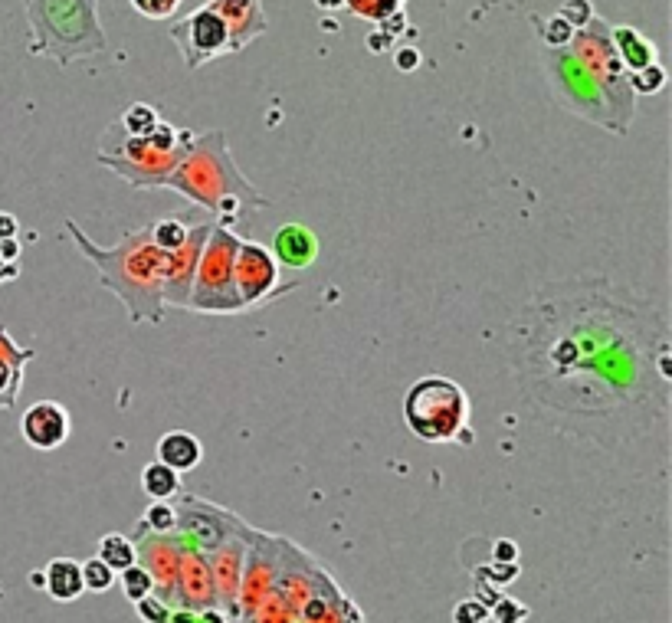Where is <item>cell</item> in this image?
Instances as JSON below:
<instances>
[{
	"mask_svg": "<svg viewBox=\"0 0 672 623\" xmlns=\"http://www.w3.org/2000/svg\"><path fill=\"white\" fill-rule=\"evenodd\" d=\"M30 584H33V587H43V571H33V574H30Z\"/></svg>",
	"mask_w": 672,
	"mask_h": 623,
	"instance_id": "ab89813d",
	"label": "cell"
},
{
	"mask_svg": "<svg viewBox=\"0 0 672 623\" xmlns=\"http://www.w3.org/2000/svg\"><path fill=\"white\" fill-rule=\"evenodd\" d=\"M568 50L581 60L591 73L600 79V86L607 89V96L613 102V109H617L620 122L630 128L633 122V89L627 86V73H623V66L617 60V53H613V43H610V23L604 17H591L584 23L581 30H574V37L568 43Z\"/></svg>",
	"mask_w": 672,
	"mask_h": 623,
	"instance_id": "ba28073f",
	"label": "cell"
},
{
	"mask_svg": "<svg viewBox=\"0 0 672 623\" xmlns=\"http://www.w3.org/2000/svg\"><path fill=\"white\" fill-rule=\"evenodd\" d=\"M541 63H545L548 82H551L554 96L564 102V109L600 125V128H607L610 135H627V125L620 122L607 89L600 86V79L577 60L568 46H564V50H545L541 53Z\"/></svg>",
	"mask_w": 672,
	"mask_h": 623,
	"instance_id": "8992f818",
	"label": "cell"
},
{
	"mask_svg": "<svg viewBox=\"0 0 672 623\" xmlns=\"http://www.w3.org/2000/svg\"><path fill=\"white\" fill-rule=\"evenodd\" d=\"M558 14L568 20L574 30H581L584 23L594 17V7H591V0H568V4L558 10Z\"/></svg>",
	"mask_w": 672,
	"mask_h": 623,
	"instance_id": "e575fe53",
	"label": "cell"
},
{
	"mask_svg": "<svg viewBox=\"0 0 672 623\" xmlns=\"http://www.w3.org/2000/svg\"><path fill=\"white\" fill-rule=\"evenodd\" d=\"M387 43H391V37H387L384 30H377V33H371V37H368V50L371 53H384Z\"/></svg>",
	"mask_w": 672,
	"mask_h": 623,
	"instance_id": "74e56055",
	"label": "cell"
},
{
	"mask_svg": "<svg viewBox=\"0 0 672 623\" xmlns=\"http://www.w3.org/2000/svg\"><path fill=\"white\" fill-rule=\"evenodd\" d=\"M476 581H489L495 587H505L518 581V574H522V568H518V561H492L486 558V564H479V568H473Z\"/></svg>",
	"mask_w": 672,
	"mask_h": 623,
	"instance_id": "83f0119b",
	"label": "cell"
},
{
	"mask_svg": "<svg viewBox=\"0 0 672 623\" xmlns=\"http://www.w3.org/2000/svg\"><path fill=\"white\" fill-rule=\"evenodd\" d=\"M168 37L178 43L184 66L191 69V73L200 66H207L210 60H217V56H230V30L210 4L191 10L184 20L174 23Z\"/></svg>",
	"mask_w": 672,
	"mask_h": 623,
	"instance_id": "9c48e42d",
	"label": "cell"
},
{
	"mask_svg": "<svg viewBox=\"0 0 672 623\" xmlns=\"http://www.w3.org/2000/svg\"><path fill=\"white\" fill-rule=\"evenodd\" d=\"M164 187L181 191L200 204L207 214L220 217L223 227H233L243 220L246 210H263L266 197L243 178V171L230 158V145L223 132H204L194 135L191 148H187L184 161L171 171V178Z\"/></svg>",
	"mask_w": 672,
	"mask_h": 623,
	"instance_id": "3957f363",
	"label": "cell"
},
{
	"mask_svg": "<svg viewBox=\"0 0 672 623\" xmlns=\"http://www.w3.org/2000/svg\"><path fill=\"white\" fill-rule=\"evenodd\" d=\"M318 237L312 227H305V223H282V227L273 233V260L286 269H312L315 260H318Z\"/></svg>",
	"mask_w": 672,
	"mask_h": 623,
	"instance_id": "5bb4252c",
	"label": "cell"
},
{
	"mask_svg": "<svg viewBox=\"0 0 672 623\" xmlns=\"http://www.w3.org/2000/svg\"><path fill=\"white\" fill-rule=\"evenodd\" d=\"M610 43H613V53H617V60L623 66V73H640V69L659 63L656 56V46L653 40H646L636 27H627V23H617V27H610Z\"/></svg>",
	"mask_w": 672,
	"mask_h": 623,
	"instance_id": "2e32d148",
	"label": "cell"
},
{
	"mask_svg": "<svg viewBox=\"0 0 672 623\" xmlns=\"http://www.w3.org/2000/svg\"><path fill=\"white\" fill-rule=\"evenodd\" d=\"M37 358L33 348H20L0 325V407H14L23 387V364Z\"/></svg>",
	"mask_w": 672,
	"mask_h": 623,
	"instance_id": "9a60e30c",
	"label": "cell"
},
{
	"mask_svg": "<svg viewBox=\"0 0 672 623\" xmlns=\"http://www.w3.org/2000/svg\"><path fill=\"white\" fill-rule=\"evenodd\" d=\"M509 355L525 401L577 437L610 446L669 417V315L604 276L538 289L509 325Z\"/></svg>",
	"mask_w": 672,
	"mask_h": 623,
	"instance_id": "6da1fadb",
	"label": "cell"
},
{
	"mask_svg": "<svg viewBox=\"0 0 672 623\" xmlns=\"http://www.w3.org/2000/svg\"><path fill=\"white\" fill-rule=\"evenodd\" d=\"M187 230H191V223H187L184 217H161L148 227L151 233V243L161 246L164 253H174L178 246L187 240Z\"/></svg>",
	"mask_w": 672,
	"mask_h": 623,
	"instance_id": "7402d4cb",
	"label": "cell"
},
{
	"mask_svg": "<svg viewBox=\"0 0 672 623\" xmlns=\"http://www.w3.org/2000/svg\"><path fill=\"white\" fill-rule=\"evenodd\" d=\"M135 614L145 623H168L171 607H168V601H161V597L148 594V597H141V601H135Z\"/></svg>",
	"mask_w": 672,
	"mask_h": 623,
	"instance_id": "4dcf8cb0",
	"label": "cell"
},
{
	"mask_svg": "<svg viewBox=\"0 0 672 623\" xmlns=\"http://www.w3.org/2000/svg\"><path fill=\"white\" fill-rule=\"evenodd\" d=\"M404 420L423 443H473L469 397L443 374H427L407 387Z\"/></svg>",
	"mask_w": 672,
	"mask_h": 623,
	"instance_id": "5b68a950",
	"label": "cell"
},
{
	"mask_svg": "<svg viewBox=\"0 0 672 623\" xmlns=\"http://www.w3.org/2000/svg\"><path fill=\"white\" fill-rule=\"evenodd\" d=\"M115 581H122V594H125L132 604L155 591V578H151L148 564H138V561H135V564H128V568H122L119 574H115Z\"/></svg>",
	"mask_w": 672,
	"mask_h": 623,
	"instance_id": "603a6c76",
	"label": "cell"
},
{
	"mask_svg": "<svg viewBox=\"0 0 672 623\" xmlns=\"http://www.w3.org/2000/svg\"><path fill=\"white\" fill-rule=\"evenodd\" d=\"M217 220H194L191 230H187V240L171 253L168 260V276H164V305H174V309H187V299H191L194 273L200 263V253H204V243L214 230Z\"/></svg>",
	"mask_w": 672,
	"mask_h": 623,
	"instance_id": "8fae6325",
	"label": "cell"
},
{
	"mask_svg": "<svg viewBox=\"0 0 672 623\" xmlns=\"http://www.w3.org/2000/svg\"><path fill=\"white\" fill-rule=\"evenodd\" d=\"M161 122V115L155 112V105H148V102H132L128 109L122 112V119H119V128L125 135H148V132H155V125Z\"/></svg>",
	"mask_w": 672,
	"mask_h": 623,
	"instance_id": "cb8c5ba5",
	"label": "cell"
},
{
	"mask_svg": "<svg viewBox=\"0 0 672 623\" xmlns=\"http://www.w3.org/2000/svg\"><path fill=\"white\" fill-rule=\"evenodd\" d=\"M230 30V53H243L256 37L269 30L263 0H207Z\"/></svg>",
	"mask_w": 672,
	"mask_h": 623,
	"instance_id": "4fadbf2b",
	"label": "cell"
},
{
	"mask_svg": "<svg viewBox=\"0 0 672 623\" xmlns=\"http://www.w3.org/2000/svg\"><path fill=\"white\" fill-rule=\"evenodd\" d=\"M168 623H227V617H223V614H217L214 607H207V610H194V607H178V610H171Z\"/></svg>",
	"mask_w": 672,
	"mask_h": 623,
	"instance_id": "d6a6232c",
	"label": "cell"
},
{
	"mask_svg": "<svg viewBox=\"0 0 672 623\" xmlns=\"http://www.w3.org/2000/svg\"><path fill=\"white\" fill-rule=\"evenodd\" d=\"M489 620V607L479 604L476 597H469V601H459L453 607V623H486Z\"/></svg>",
	"mask_w": 672,
	"mask_h": 623,
	"instance_id": "836d02e7",
	"label": "cell"
},
{
	"mask_svg": "<svg viewBox=\"0 0 672 623\" xmlns=\"http://www.w3.org/2000/svg\"><path fill=\"white\" fill-rule=\"evenodd\" d=\"M315 7L318 10H338V7H345V0H315Z\"/></svg>",
	"mask_w": 672,
	"mask_h": 623,
	"instance_id": "f35d334b",
	"label": "cell"
},
{
	"mask_svg": "<svg viewBox=\"0 0 672 623\" xmlns=\"http://www.w3.org/2000/svg\"><path fill=\"white\" fill-rule=\"evenodd\" d=\"M138 525H141L138 532L148 528V532H155V535H171L174 528H178V509H174L171 502H151Z\"/></svg>",
	"mask_w": 672,
	"mask_h": 623,
	"instance_id": "d4e9b609",
	"label": "cell"
},
{
	"mask_svg": "<svg viewBox=\"0 0 672 623\" xmlns=\"http://www.w3.org/2000/svg\"><path fill=\"white\" fill-rule=\"evenodd\" d=\"M345 7L355 17L374 20L377 30H384L387 37H400L404 33V0H345Z\"/></svg>",
	"mask_w": 672,
	"mask_h": 623,
	"instance_id": "d6986e66",
	"label": "cell"
},
{
	"mask_svg": "<svg viewBox=\"0 0 672 623\" xmlns=\"http://www.w3.org/2000/svg\"><path fill=\"white\" fill-rule=\"evenodd\" d=\"M492 561H518V545L512 538H495L492 542Z\"/></svg>",
	"mask_w": 672,
	"mask_h": 623,
	"instance_id": "d590c367",
	"label": "cell"
},
{
	"mask_svg": "<svg viewBox=\"0 0 672 623\" xmlns=\"http://www.w3.org/2000/svg\"><path fill=\"white\" fill-rule=\"evenodd\" d=\"M128 4L148 20H168L174 17V10L181 7V0H128Z\"/></svg>",
	"mask_w": 672,
	"mask_h": 623,
	"instance_id": "1f68e13d",
	"label": "cell"
},
{
	"mask_svg": "<svg viewBox=\"0 0 672 623\" xmlns=\"http://www.w3.org/2000/svg\"><path fill=\"white\" fill-rule=\"evenodd\" d=\"M279 263L273 260V253L266 250L263 243L256 240H240L237 246V263H233V276H237V296L246 309H256V305L273 302L279 292L296 289V282H282Z\"/></svg>",
	"mask_w": 672,
	"mask_h": 623,
	"instance_id": "30bf717a",
	"label": "cell"
},
{
	"mask_svg": "<svg viewBox=\"0 0 672 623\" xmlns=\"http://www.w3.org/2000/svg\"><path fill=\"white\" fill-rule=\"evenodd\" d=\"M30 23V53L73 66L109 53L99 0H23Z\"/></svg>",
	"mask_w": 672,
	"mask_h": 623,
	"instance_id": "277c9868",
	"label": "cell"
},
{
	"mask_svg": "<svg viewBox=\"0 0 672 623\" xmlns=\"http://www.w3.org/2000/svg\"><path fill=\"white\" fill-rule=\"evenodd\" d=\"M282 623H299V620H282Z\"/></svg>",
	"mask_w": 672,
	"mask_h": 623,
	"instance_id": "60d3db41",
	"label": "cell"
},
{
	"mask_svg": "<svg viewBox=\"0 0 672 623\" xmlns=\"http://www.w3.org/2000/svg\"><path fill=\"white\" fill-rule=\"evenodd\" d=\"M535 23H541V20L535 17ZM538 37H541V46H545V50H564V46H568L571 37H574V27L561 14H551L538 27Z\"/></svg>",
	"mask_w": 672,
	"mask_h": 623,
	"instance_id": "4316f807",
	"label": "cell"
},
{
	"mask_svg": "<svg viewBox=\"0 0 672 623\" xmlns=\"http://www.w3.org/2000/svg\"><path fill=\"white\" fill-rule=\"evenodd\" d=\"M627 86L633 89V96H636V92L656 96V92H663V89H666V69L659 66V63L646 66V69H640V73H630V76H627Z\"/></svg>",
	"mask_w": 672,
	"mask_h": 623,
	"instance_id": "f1b7e54d",
	"label": "cell"
},
{
	"mask_svg": "<svg viewBox=\"0 0 672 623\" xmlns=\"http://www.w3.org/2000/svg\"><path fill=\"white\" fill-rule=\"evenodd\" d=\"M528 617H532V607L515 601V597H499V601L489 607L492 623H525Z\"/></svg>",
	"mask_w": 672,
	"mask_h": 623,
	"instance_id": "f546056e",
	"label": "cell"
},
{
	"mask_svg": "<svg viewBox=\"0 0 672 623\" xmlns=\"http://www.w3.org/2000/svg\"><path fill=\"white\" fill-rule=\"evenodd\" d=\"M79 568H82V587H86V591L105 594V591H112V587H115V571L102 558L92 555L89 561H82Z\"/></svg>",
	"mask_w": 672,
	"mask_h": 623,
	"instance_id": "484cf974",
	"label": "cell"
},
{
	"mask_svg": "<svg viewBox=\"0 0 672 623\" xmlns=\"http://www.w3.org/2000/svg\"><path fill=\"white\" fill-rule=\"evenodd\" d=\"M141 489L151 502H171L174 496H181V473L155 460L141 469Z\"/></svg>",
	"mask_w": 672,
	"mask_h": 623,
	"instance_id": "ffe728a7",
	"label": "cell"
},
{
	"mask_svg": "<svg viewBox=\"0 0 672 623\" xmlns=\"http://www.w3.org/2000/svg\"><path fill=\"white\" fill-rule=\"evenodd\" d=\"M420 66V53L410 46V50H397V69H417Z\"/></svg>",
	"mask_w": 672,
	"mask_h": 623,
	"instance_id": "8d00e7d4",
	"label": "cell"
},
{
	"mask_svg": "<svg viewBox=\"0 0 672 623\" xmlns=\"http://www.w3.org/2000/svg\"><path fill=\"white\" fill-rule=\"evenodd\" d=\"M43 587H46V594H50L53 601H60V604L76 601V597L86 591V587H82L79 561L76 558H53L43 568Z\"/></svg>",
	"mask_w": 672,
	"mask_h": 623,
	"instance_id": "ac0fdd59",
	"label": "cell"
},
{
	"mask_svg": "<svg viewBox=\"0 0 672 623\" xmlns=\"http://www.w3.org/2000/svg\"><path fill=\"white\" fill-rule=\"evenodd\" d=\"M237 246H240L237 233L223 227V223H214V230H210L204 243V253H200L187 312H210V315L243 312V302L237 296V276H233Z\"/></svg>",
	"mask_w": 672,
	"mask_h": 623,
	"instance_id": "52a82bcc",
	"label": "cell"
},
{
	"mask_svg": "<svg viewBox=\"0 0 672 623\" xmlns=\"http://www.w3.org/2000/svg\"><path fill=\"white\" fill-rule=\"evenodd\" d=\"M66 233L79 246V253L96 266L102 289H109L115 299H122L128 319L135 325H161L164 322V276H168L171 253L151 243L148 227L125 233L115 246L92 243L76 220L63 223Z\"/></svg>",
	"mask_w": 672,
	"mask_h": 623,
	"instance_id": "7a4b0ae2",
	"label": "cell"
},
{
	"mask_svg": "<svg viewBox=\"0 0 672 623\" xmlns=\"http://www.w3.org/2000/svg\"><path fill=\"white\" fill-rule=\"evenodd\" d=\"M96 558H102L115 574H119L122 568H128V564H135V561H138V548H135L132 538H125L122 532H109V535H102V538H99Z\"/></svg>",
	"mask_w": 672,
	"mask_h": 623,
	"instance_id": "44dd1931",
	"label": "cell"
},
{
	"mask_svg": "<svg viewBox=\"0 0 672 623\" xmlns=\"http://www.w3.org/2000/svg\"><path fill=\"white\" fill-rule=\"evenodd\" d=\"M158 460L171 466L174 473H191L204 460V443L187 430H168L158 440Z\"/></svg>",
	"mask_w": 672,
	"mask_h": 623,
	"instance_id": "e0dca14e",
	"label": "cell"
},
{
	"mask_svg": "<svg viewBox=\"0 0 672 623\" xmlns=\"http://www.w3.org/2000/svg\"><path fill=\"white\" fill-rule=\"evenodd\" d=\"M69 433H73V417L56 401L30 404L20 417V437L27 440V446H33V450H43V453L60 450L69 440Z\"/></svg>",
	"mask_w": 672,
	"mask_h": 623,
	"instance_id": "7c38bea8",
	"label": "cell"
}]
</instances>
